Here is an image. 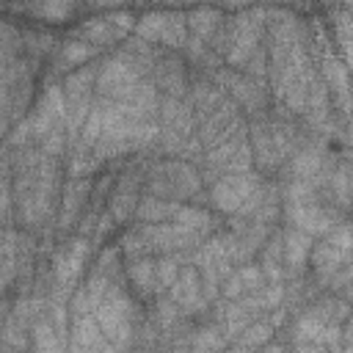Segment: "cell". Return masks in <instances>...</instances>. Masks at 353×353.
Segmentation results:
<instances>
[{"mask_svg":"<svg viewBox=\"0 0 353 353\" xmlns=\"http://www.w3.org/2000/svg\"><path fill=\"white\" fill-rule=\"evenodd\" d=\"M99 52H102L99 47H94V44H88V41H83L77 36H69L52 52V72L55 74H69V72H74V69L97 61Z\"/></svg>","mask_w":353,"mask_h":353,"instance_id":"15","label":"cell"},{"mask_svg":"<svg viewBox=\"0 0 353 353\" xmlns=\"http://www.w3.org/2000/svg\"><path fill=\"white\" fill-rule=\"evenodd\" d=\"M265 33H268V6L262 3L226 14L207 44L226 66L240 69L251 58V52L265 41Z\"/></svg>","mask_w":353,"mask_h":353,"instance_id":"1","label":"cell"},{"mask_svg":"<svg viewBox=\"0 0 353 353\" xmlns=\"http://www.w3.org/2000/svg\"><path fill=\"white\" fill-rule=\"evenodd\" d=\"M146 77H149V69L141 66L132 55H127L121 47H116V50H110V55L105 61H99V69H97V97L124 99Z\"/></svg>","mask_w":353,"mask_h":353,"instance_id":"7","label":"cell"},{"mask_svg":"<svg viewBox=\"0 0 353 353\" xmlns=\"http://www.w3.org/2000/svg\"><path fill=\"white\" fill-rule=\"evenodd\" d=\"M91 188H94V176H66L63 190H61V201H58V212H55V234L63 240L66 232L77 229L80 218L88 210L91 201Z\"/></svg>","mask_w":353,"mask_h":353,"instance_id":"12","label":"cell"},{"mask_svg":"<svg viewBox=\"0 0 353 353\" xmlns=\"http://www.w3.org/2000/svg\"><path fill=\"white\" fill-rule=\"evenodd\" d=\"M124 0H85V11H110V8H119Z\"/></svg>","mask_w":353,"mask_h":353,"instance_id":"24","label":"cell"},{"mask_svg":"<svg viewBox=\"0 0 353 353\" xmlns=\"http://www.w3.org/2000/svg\"><path fill=\"white\" fill-rule=\"evenodd\" d=\"M85 8V0H19V11L36 22L61 25L74 17V11Z\"/></svg>","mask_w":353,"mask_h":353,"instance_id":"18","label":"cell"},{"mask_svg":"<svg viewBox=\"0 0 353 353\" xmlns=\"http://www.w3.org/2000/svg\"><path fill=\"white\" fill-rule=\"evenodd\" d=\"M342 347H350L353 350V309H350L347 320L342 323Z\"/></svg>","mask_w":353,"mask_h":353,"instance_id":"26","label":"cell"},{"mask_svg":"<svg viewBox=\"0 0 353 353\" xmlns=\"http://www.w3.org/2000/svg\"><path fill=\"white\" fill-rule=\"evenodd\" d=\"M124 279L130 292L141 301L149 303L160 295V279H157V254H146V256H135V259H124Z\"/></svg>","mask_w":353,"mask_h":353,"instance_id":"14","label":"cell"},{"mask_svg":"<svg viewBox=\"0 0 353 353\" xmlns=\"http://www.w3.org/2000/svg\"><path fill=\"white\" fill-rule=\"evenodd\" d=\"M141 6H165V8H182V6H193V3H201V0H135Z\"/></svg>","mask_w":353,"mask_h":353,"instance_id":"25","label":"cell"},{"mask_svg":"<svg viewBox=\"0 0 353 353\" xmlns=\"http://www.w3.org/2000/svg\"><path fill=\"white\" fill-rule=\"evenodd\" d=\"M350 215H353V210H350Z\"/></svg>","mask_w":353,"mask_h":353,"instance_id":"28","label":"cell"},{"mask_svg":"<svg viewBox=\"0 0 353 353\" xmlns=\"http://www.w3.org/2000/svg\"><path fill=\"white\" fill-rule=\"evenodd\" d=\"M254 3H256V0H218V6H221V8H226L229 14H232V11H243V8H251Z\"/></svg>","mask_w":353,"mask_h":353,"instance_id":"27","label":"cell"},{"mask_svg":"<svg viewBox=\"0 0 353 353\" xmlns=\"http://www.w3.org/2000/svg\"><path fill=\"white\" fill-rule=\"evenodd\" d=\"M201 182L210 188L218 176L223 174H240V171H251L254 168V154H251V143H248V127L240 130L237 135L221 141L218 146L204 149L201 160L196 163Z\"/></svg>","mask_w":353,"mask_h":353,"instance_id":"5","label":"cell"},{"mask_svg":"<svg viewBox=\"0 0 353 353\" xmlns=\"http://www.w3.org/2000/svg\"><path fill=\"white\" fill-rule=\"evenodd\" d=\"M149 80L160 88L163 97H188L190 88V66L179 50H163L160 58L154 61Z\"/></svg>","mask_w":353,"mask_h":353,"instance_id":"13","label":"cell"},{"mask_svg":"<svg viewBox=\"0 0 353 353\" xmlns=\"http://www.w3.org/2000/svg\"><path fill=\"white\" fill-rule=\"evenodd\" d=\"M265 193V176L251 168L218 176L207 190V204L221 215H251Z\"/></svg>","mask_w":353,"mask_h":353,"instance_id":"2","label":"cell"},{"mask_svg":"<svg viewBox=\"0 0 353 353\" xmlns=\"http://www.w3.org/2000/svg\"><path fill=\"white\" fill-rule=\"evenodd\" d=\"M201 188L204 182H201L199 165L182 157H171V160H152L146 171L143 193L174 199V201H193L201 193Z\"/></svg>","mask_w":353,"mask_h":353,"instance_id":"3","label":"cell"},{"mask_svg":"<svg viewBox=\"0 0 353 353\" xmlns=\"http://www.w3.org/2000/svg\"><path fill=\"white\" fill-rule=\"evenodd\" d=\"M284 234V265H287V279L292 276H301L309 270V256H312V245H314V237L303 229H295V226H287L281 229Z\"/></svg>","mask_w":353,"mask_h":353,"instance_id":"17","label":"cell"},{"mask_svg":"<svg viewBox=\"0 0 353 353\" xmlns=\"http://www.w3.org/2000/svg\"><path fill=\"white\" fill-rule=\"evenodd\" d=\"M69 347L72 350H108L110 342L102 334V328H99L94 314H80V317H72Z\"/></svg>","mask_w":353,"mask_h":353,"instance_id":"19","label":"cell"},{"mask_svg":"<svg viewBox=\"0 0 353 353\" xmlns=\"http://www.w3.org/2000/svg\"><path fill=\"white\" fill-rule=\"evenodd\" d=\"M22 124L33 143H39L50 132L66 127V97H63L61 83H44V88L36 91V99H33L28 116L22 119Z\"/></svg>","mask_w":353,"mask_h":353,"instance_id":"9","label":"cell"},{"mask_svg":"<svg viewBox=\"0 0 353 353\" xmlns=\"http://www.w3.org/2000/svg\"><path fill=\"white\" fill-rule=\"evenodd\" d=\"M265 284H268V276H265L262 265L251 259V262H243V265H234V268H232V273H229L226 281L221 284V298H229V301L245 298V295L256 292V290L265 287Z\"/></svg>","mask_w":353,"mask_h":353,"instance_id":"16","label":"cell"},{"mask_svg":"<svg viewBox=\"0 0 353 353\" xmlns=\"http://www.w3.org/2000/svg\"><path fill=\"white\" fill-rule=\"evenodd\" d=\"M152 163H141V160H132L119 176H116V185H113V193L108 199V212L116 218V223H130L135 218V210H138V201L143 196V185H146V171H149Z\"/></svg>","mask_w":353,"mask_h":353,"instance_id":"11","label":"cell"},{"mask_svg":"<svg viewBox=\"0 0 353 353\" xmlns=\"http://www.w3.org/2000/svg\"><path fill=\"white\" fill-rule=\"evenodd\" d=\"M91 237L83 234H72L63 237L52 256H50V268H52V279H55V292L52 298H69V292L74 290V281L83 276L88 259H91Z\"/></svg>","mask_w":353,"mask_h":353,"instance_id":"8","label":"cell"},{"mask_svg":"<svg viewBox=\"0 0 353 353\" xmlns=\"http://www.w3.org/2000/svg\"><path fill=\"white\" fill-rule=\"evenodd\" d=\"M350 259H353V221L345 218L331 232L314 240L312 256H309V273L325 287L331 276Z\"/></svg>","mask_w":353,"mask_h":353,"instance_id":"4","label":"cell"},{"mask_svg":"<svg viewBox=\"0 0 353 353\" xmlns=\"http://www.w3.org/2000/svg\"><path fill=\"white\" fill-rule=\"evenodd\" d=\"M135 36H141L157 47H165V50H182L188 41V17L182 8L146 11L135 25Z\"/></svg>","mask_w":353,"mask_h":353,"instance_id":"10","label":"cell"},{"mask_svg":"<svg viewBox=\"0 0 353 353\" xmlns=\"http://www.w3.org/2000/svg\"><path fill=\"white\" fill-rule=\"evenodd\" d=\"M328 28H331V39H334V44L339 50L336 55L353 72V8L328 11Z\"/></svg>","mask_w":353,"mask_h":353,"instance_id":"20","label":"cell"},{"mask_svg":"<svg viewBox=\"0 0 353 353\" xmlns=\"http://www.w3.org/2000/svg\"><path fill=\"white\" fill-rule=\"evenodd\" d=\"M185 17H188V36L199 41H210L218 25L223 22V11L215 3H199L196 8L185 11Z\"/></svg>","mask_w":353,"mask_h":353,"instance_id":"21","label":"cell"},{"mask_svg":"<svg viewBox=\"0 0 353 353\" xmlns=\"http://www.w3.org/2000/svg\"><path fill=\"white\" fill-rule=\"evenodd\" d=\"M259 265L268 276V281H287V265H284V234L281 229H273L265 245L259 248Z\"/></svg>","mask_w":353,"mask_h":353,"instance_id":"22","label":"cell"},{"mask_svg":"<svg viewBox=\"0 0 353 353\" xmlns=\"http://www.w3.org/2000/svg\"><path fill=\"white\" fill-rule=\"evenodd\" d=\"M182 204L185 201H174V199H160V196L143 193L132 221H138V223H163V221H171L182 210Z\"/></svg>","mask_w":353,"mask_h":353,"instance_id":"23","label":"cell"},{"mask_svg":"<svg viewBox=\"0 0 353 353\" xmlns=\"http://www.w3.org/2000/svg\"><path fill=\"white\" fill-rule=\"evenodd\" d=\"M135 14L127 8H110V11H97L77 22L69 36H77L99 50H116L121 41H127L135 33Z\"/></svg>","mask_w":353,"mask_h":353,"instance_id":"6","label":"cell"}]
</instances>
